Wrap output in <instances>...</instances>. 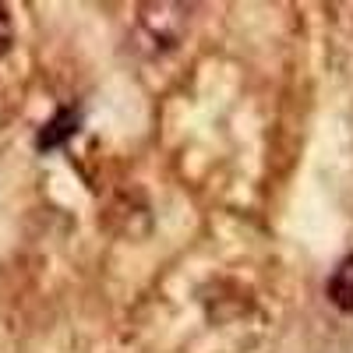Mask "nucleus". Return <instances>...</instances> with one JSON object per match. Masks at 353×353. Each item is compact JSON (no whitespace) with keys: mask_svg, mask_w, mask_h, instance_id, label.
<instances>
[{"mask_svg":"<svg viewBox=\"0 0 353 353\" xmlns=\"http://www.w3.org/2000/svg\"><path fill=\"white\" fill-rule=\"evenodd\" d=\"M78 131V110H61L53 117V121L39 131V138H36V145L43 152H50V149H61V145L71 138Z\"/></svg>","mask_w":353,"mask_h":353,"instance_id":"obj_2","label":"nucleus"},{"mask_svg":"<svg viewBox=\"0 0 353 353\" xmlns=\"http://www.w3.org/2000/svg\"><path fill=\"white\" fill-rule=\"evenodd\" d=\"M11 36H14V28H11V14H8L4 8H0V53H8Z\"/></svg>","mask_w":353,"mask_h":353,"instance_id":"obj_4","label":"nucleus"},{"mask_svg":"<svg viewBox=\"0 0 353 353\" xmlns=\"http://www.w3.org/2000/svg\"><path fill=\"white\" fill-rule=\"evenodd\" d=\"M325 293H329V301H332L339 311H346V314L353 311V254H346V258L336 265V272H332Z\"/></svg>","mask_w":353,"mask_h":353,"instance_id":"obj_3","label":"nucleus"},{"mask_svg":"<svg viewBox=\"0 0 353 353\" xmlns=\"http://www.w3.org/2000/svg\"><path fill=\"white\" fill-rule=\"evenodd\" d=\"M138 21L141 28L149 32L159 46H176L188 32V21H191V8L184 4H141L138 8Z\"/></svg>","mask_w":353,"mask_h":353,"instance_id":"obj_1","label":"nucleus"}]
</instances>
